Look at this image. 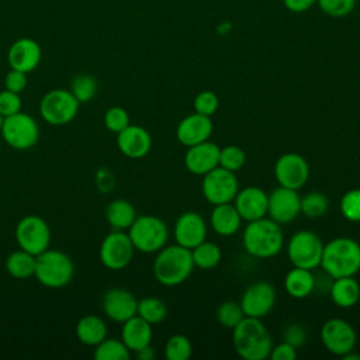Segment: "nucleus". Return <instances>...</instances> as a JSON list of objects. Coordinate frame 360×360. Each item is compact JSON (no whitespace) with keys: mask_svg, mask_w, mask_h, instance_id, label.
<instances>
[{"mask_svg":"<svg viewBox=\"0 0 360 360\" xmlns=\"http://www.w3.org/2000/svg\"><path fill=\"white\" fill-rule=\"evenodd\" d=\"M239 304L245 316L262 319L273 309L276 304V290L264 280H259L245 288Z\"/></svg>","mask_w":360,"mask_h":360,"instance_id":"15","label":"nucleus"},{"mask_svg":"<svg viewBox=\"0 0 360 360\" xmlns=\"http://www.w3.org/2000/svg\"><path fill=\"white\" fill-rule=\"evenodd\" d=\"M70 91L80 104L89 103L97 93V80L94 76L89 73L77 75L72 80Z\"/></svg>","mask_w":360,"mask_h":360,"instance_id":"35","label":"nucleus"},{"mask_svg":"<svg viewBox=\"0 0 360 360\" xmlns=\"http://www.w3.org/2000/svg\"><path fill=\"white\" fill-rule=\"evenodd\" d=\"M0 135L10 148L27 150L37 145L39 139V125L32 115L18 111L3 120Z\"/></svg>","mask_w":360,"mask_h":360,"instance_id":"9","label":"nucleus"},{"mask_svg":"<svg viewBox=\"0 0 360 360\" xmlns=\"http://www.w3.org/2000/svg\"><path fill=\"white\" fill-rule=\"evenodd\" d=\"M316 4L332 18L347 17L356 7V0H316Z\"/></svg>","mask_w":360,"mask_h":360,"instance_id":"40","label":"nucleus"},{"mask_svg":"<svg viewBox=\"0 0 360 360\" xmlns=\"http://www.w3.org/2000/svg\"><path fill=\"white\" fill-rule=\"evenodd\" d=\"M316 287L315 276L312 270L302 267H292L284 277V290L285 292L297 300L309 297Z\"/></svg>","mask_w":360,"mask_h":360,"instance_id":"26","label":"nucleus"},{"mask_svg":"<svg viewBox=\"0 0 360 360\" xmlns=\"http://www.w3.org/2000/svg\"><path fill=\"white\" fill-rule=\"evenodd\" d=\"M191 257L194 267H198L201 270H211L219 264L222 252L217 243L202 240L191 249Z\"/></svg>","mask_w":360,"mask_h":360,"instance_id":"31","label":"nucleus"},{"mask_svg":"<svg viewBox=\"0 0 360 360\" xmlns=\"http://www.w3.org/2000/svg\"><path fill=\"white\" fill-rule=\"evenodd\" d=\"M321 342L329 353L342 357L354 350L357 333L347 321L342 318H330L321 326Z\"/></svg>","mask_w":360,"mask_h":360,"instance_id":"13","label":"nucleus"},{"mask_svg":"<svg viewBox=\"0 0 360 360\" xmlns=\"http://www.w3.org/2000/svg\"><path fill=\"white\" fill-rule=\"evenodd\" d=\"M339 210L346 221L360 222V187L350 188L342 195Z\"/></svg>","mask_w":360,"mask_h":360,"instance_id":"38","label":"nucleus"},{"mask_svg":"<svg viewBox=\"0 0 360 360\" xmlns=\"http://www.w3.org/2000/svg\"><path fill=\"white\" fill-rule=\"evenodd\" d=\"M25 87H27V73L10 68V70L4 76V89L20 94L25 90Z\"/></svg>","mask_w":360,"mask_h":360,"instance_id":"45","label":"nucleus"},{"mask_svg":"<svg viewBox=\"0 0 360 360\" xmlns=\"http://www.w3.org/2000/svg\"><path fill=\"white\" fill-rule=\"evenodd\" d=\"M22 101L18 93L10 91L7 89L0 91V114L6 118L18 111H21Z\"/></svg>","mask_w":360,"mask_h":360,"instance_id":"43","label":"nucleus"},{"mask_svg":"<svg viewBox=\"0 0 360 360\" xmlns=\"http://www.w3.org/2000/svg\"><path fill=\"white\" fill-rule=\"evenodd\" d=\"M232 343L245 360H264L269 357L273 340L262 319L245 316L232 329Z\"/></svg>","mask_w":360,"mask_h":360,"instance_id":"4","label":"nucleus"},{"mask_svg":"<svg viewBox=\"0 0 360 360\" xmlns=\"http://www.w3.org/2000/svg\"><path fill=\"white\" fill-rule=\"evenodd\" d=\"M93 356L96 360H128L131 357V350L121 339L105 338L94 346Z\"/></svg>","mask_w":360,"mask_h":360,"instance_id":"32","label":"nucleus"},{"mask_svg":"<svg viewBox=\"0 0 360 360\" xmlns=\"http://www.w3.org/2000/svg\"><path fill=\"white\" fill-rule=\"evenodd\" d=\"M359 305H360V295H359Z\"/></svg>","mask_w":360,"mask_h":360,"instance_id":"51","label":"nucleus"},{"mask_svg":"<svg viewBox=\"0 0 360 360\" xmlns=\"http://www.w3.org/2000/svg\"><path fill=\"white\" fill-rule=\"evenodd\" d=\"M131 124L129 114L125 108L114 105L104 112V125L108 131L118 134Z\"/></svg>","mask_w":360,"mask_h":360,"instance_id":"41","label":"nucleus"},{"mask_svg":"<svg viewBox=\"0 0 360 360\" xmlns=\"http://www.w3.org/2000/svg\"><path fill=\"white\" fill-rule=\"evenodd\" d=\"M215 316L221 326L232 330L245 318V314L239 302L228 300L219 304V307L217 308Z\"/></svg>","mask_w":360,"mask_h":360,"instance_id":"36","label":"nucleus"},{"mask_svg":"<svg viewBox=\"0 0 360 360\" xmlns=\"http://www.w3.org/2000/svg\"><path fill=\"white\" fill-rule=\"evenodd\" d=\"M301 214V197L297 190L283 186L276 187L269 194L267 215L277 224L292 222Z\"/></svg>","mask_w":360,"mask_h":360,"instance_id":"16","label":"nucleus"},{"mask_svg":"<svg viewBox=\"0 0 360 360\" xmlns=\"http://www.w3.org/2000/svg\"><path fill=\"white\" fill-rule=\"evenodd\" d=\"M309 172L307 159L295 152L283 153L274 163V177L278 186L297 191L308 181Z\"/></svg>","mask_w":360,"mask_h":360,"instance_id":"14","label":"nucleus"},{"mask_svg":"<svg viewBox=\"0 0 360 360\" xmlns=\"http://www.w3.org/2000/svg\"><path fill=\"white\" fill-rule=\"evenodd\" d=\"M3 120H4V117L0 114V131H1V127H3Z\"/></svg>","mask_w":360,"mask_h":360,"instance_id":"50","label":"nucleus"},{"mask_svg":"<svg viewBox=\"0 0 360 360\" xmlns=\"http://www.w3.org/2000/svg\"><path fill=\"white\" fill-rule=\"evenodd\" d=\"M135 218V207L128 200L115 198L105 208V219L115 231H128Z\"/></svg>","mask_w":360,"mask_h":360,"instance_id":"29","label":"nucleus"},{"mask_svg":"<svg viewBox=\"0 0 360 360\" xmlns=\"http://www.w3.org/2000/svg\"><path fill=\"white\" fill-rule=\"evenodd\" d=\"M269 357L271 360H294L297 357V349L283 340L281 343L271 347Z\"/></svg>","mask_w":360,"mask_h":360,"instance_id":"46","label":"nucleus"},{"mask_svg":"<svg viewBox=\"0 0 360 360\" xmlns=\"http://www.w3.org/2000/svg\"><path fill=\"white\" fill-rule=\"evenodd\" d=\"M210 225L219 236H232L239 231L242 218L232 202L217 204L210 214Z\"/></svg>","mask_w":360,"mask_h":360,"instance_id":"25","label":"nucleus"},{"mask_svg":"<svg viewBox=\"0 0 360 360\" xmlns=\"http://www.w3.org/2000/svg\"><path fill=\"white\" fill-rule=\"evenodd\" d=\"M152 335H153L152 325L138 315L122 322L121 340L134 353L136 350L150 345Z\"/></svg>","mask_w":360,"mask_h":360,"instance_id":"24","label":"nucleus"},{"mask_svg":"<svg viewBox=\"0 0 360 360\" xmlns=\"http://www.w3.org/2000/svg\"><path fill=\"white\" fill-rule=\"evenodd\" d=\"M136 315L149 322L150 325H156L165 321L167 315V308L160 298L145 297L142 300H138Z\"/></svg>","mask_w":360,"mask_h":360,"instance_id":"33","label":"nucleus"},{"mask_svg":"<svg viewBox=\"0 0 360 360\" xmlns=\"http://www.w3.org/2000/svg\"><path fill=\"white\" fill-rule=\"evenodd\" d=\"M117 146L124 156L142 159L152 149V136L143 127L129 124L117 134Z\"/></svg>","mask_w":360,"mask_h":360,"instance_id":"23","label":"nucleus"},{"mask_svg":"<svg viewBox=\"0 0 360 360\" xmlns=\"http://www.w3.org/2000/svg\"><path fill=\"white\" fill-rule=\"evenodd\" d=\"M238 190L239 183L236 174L221 166L202 176L201 191L204 198L212 205L232 202Z\"/></svg>","mask_w":360,"mask_h":360,"instance_id":"12","label":"nucleus"},{"mask_svg":"<svg viewBox=\"0 0 360 360\" xmlns=\"http://www.w3.org/2000/svg\"><path fill=\"white\" fill-rule=\"evenodd\" d=\"M353 352H354V350H352V352H349V353L343 354V356H342V359H343V360H360V354L353 353Z\"/></svg>","mask_w":360,"mask_h":360,"instance_id":"49","label":"nucleus"},{"mask_svg":"<svg viewBox=\"0 0 360 360\" xmlns=\"http://www.w3.org/2000/svg\"><path fill=\"white\" fill-rule=\"evenodd\" d=\"M329 210V200L321 191H309L301 197V214L307 218H321Z\"/></svg>","mask_w":360,"mask_h":360,"instance_id":"34","label":"nucleus"},{"mask_svg":"<svg viewBox=\"0 0 360 360\" xmlns=\"http://www.w3.org/2000/svg\"><path fill=\"white\" fill-rule=\"evenodd\" d=\"M136 308L138 300L129 290L112 287L103 294L101 309L108 319L117 323H122L135 316Z\"/></svg>","mask_w":360,"mask_h":360,"instance_id":"17","label":"nucleus"},{"mask_svg":"<svg viewBox=\"0 0 360 360\" xmlns=\"http://www.w3.org/2000/svg\"><path fill=\"white\" fill-rule=\"evenodd\" d=\"M283 4L291 13H304L316 4V0H283Z\"/></svg>","mask_w":360,"mask_h":360,"instance_id":"47","label":"nucleus"},{"mask_svg":"<svg viewBox=\"0 0 360 360\" xmlns=\"http://www.w3.org/2000/svg\"><path fill=\"white\" fill-rule=\"evenodd\" d=\"M219 149L221 148L210 139L188 146L184 155L186 169L195 176L207 174L219 165Z\"/></svg>","mask_w":360,"mask_h":360,"instance_id":"21","label":"nucleus"},{"mask_svg":"<svg viewBox=\"0 0 360 360\" xmlns=\"http://www.w3.org/2000/svg\"><path fill=\"white\" fill-rule=\"evenodd\" d=\"M15 240L20 249L38 256L51 245V229L39 215H25L15 226Z\"/></svg>","mask_w":360,"mask_h":360,"instance_id":"10","label":"nucleus"},{"mask_svg":"<svg viewBox=\"0 0 360 360\" xmlns=\"http://www.w3.org/2000/svg\"><path fill=\"white\" fill-rule=\"evenodd\" d=\"M134 253L135 248L128 232L115 229L104 236L98 250L101 264L110 270L125 269L131 263Z\"/></svg>","mask_w":360,"mask_h":360,"instance_id":"11","label":"nucleus"},{"mask_svg":"<svg viewBox=\"0 0 360 360\" xmlns=\"http://www.w3.org/2000/svg\"><path fill=\"white\" fill-rule=\"evenodd\" d=\"M75 276V263L72 257L58 249H46L35 257L34 277L39 284L48 288H62L68 285Z\"/></svg>","mask_w":360,"mask_h":360,"instance_id":"5","label":"nucleus"},{"mask_svg":"<svg viewBox=\"0 0 360 360\" xmlns=\"http://www.w3.org/2000/svg\"><path fill=\"white\" fill-rule=\"evenodd\" d=\"M323 242L321 238L308 229L294 232L287 243V256L295 267L314 270L321 266Z\"/></svg>","mask_w":360,"mask_h":360,"instance_id":"8","label":"nucleus"},{"mask_svg":"<svg viewBox=\"0 0 360 360\" xmlns=\"http://www.w3.org/2000/svg\"><path fill=\"white\" fill-rule=\"evenodd\" d=\"M214 124L211 117L193 112L187 117H184L176 128V138L177 141L184 146H193L197 143H201L204 141H208L212 135Z\"/></svg>","mask_w":360,"mask_h":360,"instance_id":"22","label":"nucleus"},{"mask_svg":"<svg viewBox=\"0 0 360 360\" xmlns=\"http://www.w3.org/2000/svg\"><path fill=\"white\" fill-rule=\"evenodd\" d=\"M329 295L333 304L339 308L347 309L359 304V295H360V284L352 277H339V278H332Z\"/></svg>","mask_w":360,"mask_h":360,"instance_id":"27","label":"nucleus"},{"mask_svg":"<svg viewBox=\"0 0 360 360\" xmlns=\"http://www.w3.org/2000/svg\"><path fill=\"white\" fill-rule=\"evenodd\" d=\"M194 269L191 250L177 243L165 245L156 252L153 260V276L165 287H176L184 283Z\"/></svg>","mask_w":360,"mask_h":360,"instance_id":"3","label":"nucleus"},{"mask_svg":"<svg viewBox=\"0 0 360 360\" xmlns=\"http://www.w3.org/2000/svg\"><path fill=\"white\" fill-rule=\"evenodd\" d=\"M173 235L177 245L191 250L198 243L205 240L207 222L197 211H184L174 222Z\"/></svg>","mask_w":360,"mask_h":360,"instance_id":"18","label":"nucleus"},{"mask_svg":"<svg viewBox=\"0 0 360 360\" xmlns=\"http://www.w3.org/2000/svg\"><path fill=\"white\" fill-rule=\"evenodd\" d=\"M42 59V49L39 44L28 37L15 39L7 52V62L11 69L30 73L38 68Z\"/></svg>","mask_w":360,"mask_h":360,"instance_id":"20","label":"nucleus"},{"mask_svg":"<svg viewBox=\"0 0 360 360\" xmlns=\"http://www.w3.org/2000/svg\"><path fill=\"white\" fill-rule=\"evenodd\" d=\"M193 107H194L195 112L211 117L217 112V110L219 107V98L214 91L202 90L194 97Z\"/></svg>","mask_w":360,"mask_h":360,"instance_id":"42","label":"nucleus"},{"mask_svg":"<svg viewBox=\"0 0 360 360\" xmlns=\"http://www.w3.org/2000/svg\"><path fill=\"white\" fill-rule=\"evenodd\" d=\"M193 353V346L186 335H172L165 345V356L167 360H188Z\"/></svg>","mask_w":360,"mask_h":360,"instance_id":"37","label":"nucleus"},{"mask_svg":"<svg viewBox=\"0 0 360 360\" xmlns=\"http://www.w3.org/2000/svg\"><path fill=\"white\" fill-rule=\"evenodd\" d=\"M321 267L330 278L356 276L360 271V243L349 236L323 243Z\"/></svg>","mask_w":360,"mask_h":360,"instance_id":"2","label":"nucleus"},{"mask_svg":"<svg viewBox=\"0 0 360 360\" xmlns=\"http://www.w3.org/2000/svg\"><path fill=\"white\" fill-rule=\"evenodd\" d=\"M267 201L269 194L263 188L257 186H248L238 190L233 198V205L242 221L249 222L267 215Z\"/></svg>","mask_w":360,"mask_h":360,"instance_id":"19","label":"nucleus"},{"mask_svg":"<svg viewBox=\"0 0 360 360\" xmlns=\"http://www.w3.org/2000/svg\"><path fill=\"white\" fill-rule=\"evenodd\" d=\"M35 257L22 249L14 250L6 259V270L14 278H30L35 271Z\"/></svg>","mask_w":360,"mask_h":360,"instance_id":"30","label":"nucleus"},{"mask_svg":"<svg viewBox=\"0 0 360 360\" xmlns=\"http://www.w3.org/2000/svg\"><path fill=\"white\" fill-rule=\"evenodd\" d=\"M80 103L70 90L53 89L45 93L39 101V114L42 120L53 127L70 124L77 112Z\"/></svg>","mask_w":360,"mask_h":360,"instance_id":"7","label":"nucleus"},{"mask_svg":"<svg viewBox=\"0 0 360 360\" xmlns=\"http://www.w3.org/2000/svg\"><path fill=\"white\" fill-rule=\"evenodd\" d=\"M246 162V153L236 145H226L219 149V165L229 172H239Z\"/></svg>","mask_w":360,"mask_h":360,"instance_id":"39","label":"nucleus"},{"mask_svg":"<svg viewBox=\"0 0 360 360\" xmlns=\"http://www.w3.org/2000/svg\"><path fill=\"white\" fill-rule=\"evenodd\" d=\"M242 245L256 259L274 257L284 246L281 225L269 217L249 221L242 232Z\"/></svg>","mask_w":360,"mask_h":360,"instance_id":"1","label":"nucleus"},{"mask_svg":"<svg viewBox=\"0 0 360 360\" xmlns=\"http://www.w3.org/2000/svg\"><path fill=\"white\" fill-rule=\"evenodd\" d=\"M135 356H136V359H139V360H152V359L156 356V353H155L153 347H152L150 345H148V346H145V347L136 350V352H135Z\"/></svg>","mask_w":360,"mask_h":360,"instance_id":"48","label":"nucleus"},{"mask_svg":"<svg viewBox=\"0 0 360 360\" xmlns=\"http://www.w3.org/2000/svg\"><path fill=\"white\" fill-rule=\"evenodd\" d=\"M128 235L135 250L142 253H156L169 239L167 224L156 215H136L128 228Z\"/></svg>","mask_w":360,"mask_h":360,"instance_id":"6","label":"nucleus"},{"mask_svg":"<svg viewBox=\"0 0 360 360\" xmlns=\"http://www.w3.org/2000/svg\"><path fill=\"white\" fill-rule=\"evenodd\" d=\"M107 325L98 315H84L76 323V336L86 346H97L107 338Z\"/></svg>","mask_w":360,"mask_h":360,"instance_id":"28","label":"nucleus"},{"mask_svg":"<svg viewBox=\"0 0 360 360\" xmlns=\"http://www.w3.org/2000/svg\"><path fill=\"white\" fill-rule=\"evenodd\" d=\"M283 340L290 343L291 346H294L295 349L301 347L305 340H307V330L305 328L298 323V322H294V323H290L284 328L283 330Z\"/></svg>","mask_w":360,"mask_h":360,"instance_id":"44","label":"nucleus"}]
</instances>
